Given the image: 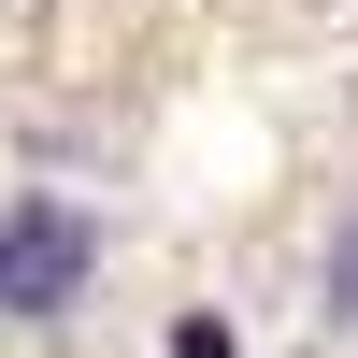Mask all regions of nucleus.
<instances>
[{
  "label": "nucleus",
  "instance_id": "obj_2",
  "mask_svg": "<svg viewBox=\"0 0 358 358\" xmlns=\"http://www.w3.org/2000/svg\"><path fill=\"white\" fill-rule=\"evenodd\" d=\"M315 315H330V330H358V215L330 229V258H315Z\"/></svg>",
  "mask_w": 358,
  "mask_h": 358
},
{
  "label": "nucleus",
  "instance_id": "obj_1",
  "mask_svg": "<svg viewBox=\"0 0 358 358\" xmlns=\"http://www.w3.org/2000/svg\"><path fill=\"white\" fill-rule=\"evenodd\" d=\"M101 287V215L72 187H15L0 201V330H57Z\"/></svg>",
  "mask_w": 358,
  "mask_h": 358
},
{
  "label": "nucleus",
  "instance_id": "obj_3",
  "mask_svg": "<svg viewBox=\"0 0 358 358\" xmlns=\"http://www.w3.org/2000/svg\"><path fill=\"white\" fill-rule=\"evenodd\" d=\"M172 358H229V330H215V315H187V330H172Z\"/></svg>",
  "mask_w": 358,
  "mask_h": 358
}]
</instances>
